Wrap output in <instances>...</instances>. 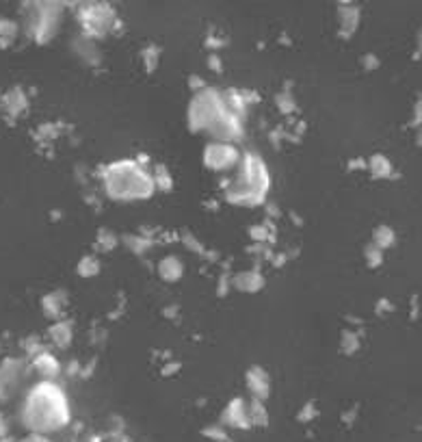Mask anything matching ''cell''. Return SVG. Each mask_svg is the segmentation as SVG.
<instances>
[{"label":"cell","instance_id":"cell-7","mask_svg":"<svg viewBox=\"0 0 422 442\" xmlns=\"http://www.w3.org/2000/svg\"><path fill=\"white\" fill-rule=\"evenodd\" d=\"M180 260H175V258H165L163 262H160V276L165 278V280H175L178 278L182 271H180Z\"/></svg>","mask_w":422,"mask_h":442},{"label":"cell","instance_id":"cell-3","mask_svg":"<svg viewBox=\"0 0 422 442\" xmlns=\"http://www.w3.org/2000/svg\"><path fill=\"white\" fill-rule=\"evenodd\" d=\"M269 189V174L264 163L256 154H247L240 163V172L234 178L228 199L234 204H242V207H254L260 204Z\"/></svg>","mask_w":422,"mask_h":442},{"label":"cell","instance_id":"cell-2","mask_svg":"<svg viewBox=\"0 0 422 442\" xmlns=\"http://www.w3.org/2000/svg\"><path fill=\"white\" fill-rule=\"evenodd\" d=\"M104 185L115 199H143L154 191V178L134 161H119L109 165Z\"/></svg>","mask_w":422,"mask_h":442},{"label":"cell","instance_id":"cell-12","mask_svg":"<svg viewBox=\"0 0 422 442\" xmlns=\"http://www.w3.org/2000/svg\"><path fill=\"white\" fill-rule=\"evenodd\" d=\"M340 16L344 18V20H342V26H344L346 30H348V28H351V30L356 28V24H358V9H342Z\"/></svg>","mask_w":422,"mask_h":442},{"label":"cell","instance_id":"cell-4","mask_svg":"<svg viewBox=\"0 0 422 442\" xmlns=\"http://www.w3.org/2000/svg\"><path fill=\"white\" fill-rule=\"evenodd\" d=\"M223 102L221 95L213 89H204L201 93L195 95L191 102V126L193 128H210L221 115H223Z\"/></svg>","mask_w":422,"mask_h":442},{"label":"cell","instance_id":"cell-10","mask_svg":"<svg viewBox=\"0 0 422 442\" xmlns=\"http://www.w3.org/2000/svg\"><path fill=\"white\" fill-rule=\"evenodd\" d=\"M250 386L254 388V392H256V395L266 397V388H269V384H266V376H264L262 371H252V373H250Z\"/></svg>","mask_w":422,"mask_h":442},{"label":"cell","instance_id":"cell-11","mask_svg":"<svg viewBox=\"0 0 422 442\" xmlns=\"http://www.w3.org/2000/svg\"><path fill=\"white\" fill-rule=\"evenodd\" d=\"M392 241H394V236H392V230L390 228H379L377 230V234H375V243L383 250V248H388V245H392Z\"/></svg>","mask_w":422,"mask_h":442},{"label":"cell","instance_id":"cell-9","mask_svg":"<svg viewBox=\"0 0 422 442\" xmlns=\"http://www.w3.org/2000/svg\"><path fill=\"white\" fill-rule=\"evenodd\" d=\"M370 172H373L377 178H385V176H390V172H392L390 161L385 158V156H373V161H370Z\"/></svg>","mask_w":422,"mask_h":442},{"label":"cell","instance_id":"cell-13","mask_svg":"<svg viewBox=\"0 0 422 442\" xmlns=\"http://www.w3.org/2000/svg\"><path fill=\"white\" fill-rule=\"evenodd\" d=\"M22 442H50V440H48V438H44L42 434H33V436L24 438Z\"/></svg>","mask_w":422,"mask_h":442},{"label":"cell","instance_id":"cell-1","mask_svg":"<svg viewBox=\"0 0 422 442\" xmlns=\"http://www.w3.org/2000/svg\"><path fill=\"white\" fill-rule=\"evenodd\" d=\"M22 419H24L26 427L33 429L35 434L57 431V429L65 427L69 421L67 399L59 386H54L50 382H42L26 397Z\"/></svg>","mask_w":422,"mask_h":442},{"label":"cell","instance_id":"cell-5","mask_svg":"<svg viewBox=\"0 0 422 442\" xmlns=\"http://www.w3.org/2000/svg\"><path fill=\"white\" fill-rule=\"evenodd\" d=\"M206 165L213 169H230L238 163V152L230 144H213L206 150Z\"/></svg>","mask_w":422,"mask_h":442},{"label":"cell","instance_id":"cell-8","mask_svg":"<svg viewBox=\"0 0 422 442\" xmlns=\"http://www.w3.org/2000/svg\"><path fill=\"white\" fill-rule=\"evenodd\" d=\"M35 366H37V368H40V373H42V376H46V378L57 376V371H59V362H57L52 356H48V354L40 356V358H37V362H35Z\"/></svg>","mask_w":422,"mask_h":442},{"label":"cell","instance_id":"cell-6","mask_svg":"<svg viewBox=\"0 0 422 442\" xmlns=\"http://www.w3.org/2000/svg\"><path fill=\"white\" fill-rule=\"evenodd\" d=\"M83 18H85V26L93 35H102V33H107L111 28L115 13L111 7H89L83 11Z\"/></svg>","mask_w":422,"mask_h":442},{"label":"cell","instance_id":"cell-14","mask_svg":"<svg viewBox=\"0 0 422 442\" xmlns=\"http://www.w3.org/2000/svg\"><path fill=\"white\" fill-rule=\"evenodd\" d=\"M160 172L165 174V167H158V169H156V180H160ZM163 180H165V187L169 189V176H165Z\"/></svg>","mask_w":422,"mask_h":442}]
</instances>
